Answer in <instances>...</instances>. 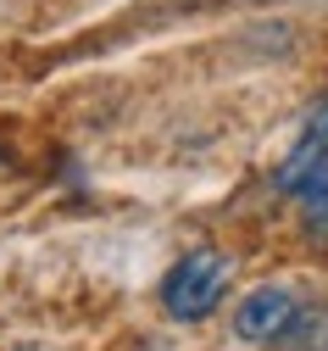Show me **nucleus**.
Here are the masks:
<instances>
[{
	"instance_id": "obj_4",
	"label": "nucleus",
	"mask_w": 328,
	"mask_h": 351,
	"mask_svg": "<svg viewBox=\"0 0 328 351\" xmlns=\"http://www.w3.org/2000/svg\"><path fill=\"white\" fill-rule=\"evenodd\" d=\"M278 346H290V351H328V306L323 301H301L295 318L284 324V335H278Z\"/></svg>"
},
{
	"instance_id": "obj_3",
	"label": "nucleus",
	"mask_w": 328,
	"mask_h": 351,
	"mask_svg": "<svg viewBox=\"0 0 328 351\" xmlns=\"http://www.w3.org/2000/svg\"><path fill=\"white\" fill-rule=\"evenodd\" d=\"M278 190H290L301 201V217H306V229L328 240V151L301 162V167H284L278 173Z\"/></svg>"
},
{
	"instance_id": "obj_2",
	"label": "nucleus",
	"mask_w": 328,
	"mask_h": 351,
	"mask_svg": "<svg viewBox=\"0 0 328 351\" xmlns=\"http://www.w3.org/2000/svg\"><path fill=\"white\" fill-rule=\"evenodd\" d=\"M295 290H284V285H262V290H251L245 301H240V329L245 340H278L284 335V324L295 318Z\"/></svg>"
},
{
	"instance_id": "obj_5",
	"label": "nucleus",
	"mask_w": 328,
	"mask_h": 351,
	"mask_svg": "<svg viewBox=\"0 0 328 351\" xmlns=\"http://www.w3.org/2000/svg\"><path fill=\"white\" fill-rule=\"evenodd\" d=\"M323 151H328V101L312 106V117H306V128H301L295 151L284 156V167H301V162H312V156H323ZM284 167H278V173H284Z\"/></svg>"
},
{
	"instance_id": "obj_1",
	"label": "nucleus",
	"mask_w": 328,
	"mask_h": 351,
	"mask_svg": "<svg viewBox=\"0 0 328 351\" xmlns=\"http://www.w3.org/2000/svg\"><path fill=\"white\" fill-rule=\"evenodd\" d=\"M223 290H228V256L212 245H195L190 256H178L162 274V306L178 324H201L223 301Z\"/></svg>"
}]
</instances>
